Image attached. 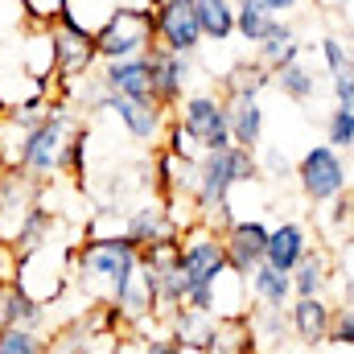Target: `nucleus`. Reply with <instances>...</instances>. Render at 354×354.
Here are the masks:
<instances>
[{
  "label": "nucleus",
  "instance_id": "1",
  "mask_svg": "<svg viewBox=\"0 0 354 354\" xmlns=\"http://www.w3.org/2000/svg\"><path fill=\"white\" fill-rule=\"evenodd\" d=\"M140 276V248L128 235H87L71 248V284L115 301Z\"/></svg>",
  "mask_w": 354,
  "mask_h": 354
},
{
  "label": "nucleus",
  "instance_id": "2",
  "mask_svg": "<svg viewBox=\"0 0 354 354\" xmlns=\"http://www.w3.org/2000/svg\"><path fill=\"white\" fill-rule=\"evenodd\" d=\"M75 128H79V111L62 99H50L41 120L29 132H21L12 149L4 153V169H21L37 181H50L54 174H62V157H66Z\"/></svg>",
  "mask_w": 354,
  "mask_h": 354
},
{
  "label": "nucleus",
  "instance_id": "3",
  "mask_svg": "<svg viewBox=\"0 0 354 354\" xmlns=\"http://www.w3.org/2000/svg\"><path fill=\"white\" fill-rule=\"evenodd\" d=\"M256 177H260V157L252 149L231 145V149H218V153H202L198 157V177H194V194H189L198 223H206L218 206H227L235 185H248Z\"/></svg>",
  "mask_w": 354,
  "mask_h": 354
},
{
  "label": "nucleus",
  "instance_id": "4",
  "mask_svg": "<svg viewBox=\"0 0 354 354\" xmlns=\"http://www.w3.org/2000/svg\"><path fill=\"white\" fill-rule=\"evenodd\" d=\"M157 46L153 33V8L136 4H115V12L95 29V54L99 62H120V58H140Z\"/></svg>",
  "mask_w": 354,
  "mask_h": 354
},
{
  "label": "nucleus",
  "instance_id": "5",
  "mask_svg": "<svg viewBox=\"0 0 354 354\" xmlns=\"http://www.w3.org/2000/svg\"><path fill=\"white\" fill-rule=\"evenodd\" d=\"M46 41H50V71H54L50 79H58L62 91L99 66L95 33L83 29V25H79L75 17H66V12H58V17L46 25Z\"/></svg>",
  "mask_w": 354,
  "mask_h": 354
},
{
  "label": "nucleus",
  "instance_id": "6",
  "mask_svg": "<svg viewBox=\"0 0 354 354\" xmlns=\"http://www.w3.org/2000/svg\"><path fill=\"white\" fill-rule=\"evenodd\" d=\"M174 124L189 136L198 153L231 149V124H227V99L218 91H189L174 107Z\"/></svg>",
  "mask_w": 354,
  "mask_h": 354
},
{
  "label": "nucleus",
  "instance_id": "7",
  "mask_svg": "<svg viewBox=\"0 0 354 354\" xmlns=\"http://www.w3.org/2000/svg\"><path fill=\"white\" fill-rule=\"evenodd\" d=\"M292 177H297L301 198L313 202V206H330L334 198L351 194V169H346V157H342L338 149H330L326 140H322V145H309V149L301 153V161H297Z\"/></svg>",
  "mask_w": 354,
  "mask_h": 354
},
{
  "label": "nucleus",
  "instance_id": "8",
  "mask_svg": "<svg viewBox=\"0 0 354 354\" xmlns=\"http://www.w3.org/2000/svg\"><path fill=\"white\" fill-rule=\"evenodd\" d=\"M177 272L185 280V292L198 288H214L218 276L227 272V252H223V235L194 223L189 231L177 235Z\"/></svg>",
  "mask_w": 354,
  "mask_h": 354
},
{
  "label": "nucleus",
  "instance_id": "9",
  "mask_svg": "<svg viewBox=\"0 0 354 354\" xmlns=\"http://www.w3.org/2000/svg\"><path fill=\"white\" fill-rule=\"evenodd\" d=\"M153 33H157L161 50L185 54V58H194L206 46L198 12H194V0H161V4H153Z\"/></svg>",
  "mask_w": 354,
  "mask_h": 354
},
{
  "label": "nucleus",
  "instance_id": "10",
  "mask_svg": "<svg viewBox=\"0 0 354 354\" xmlns=\"http://www.w3.org/2000/svg\"><path fill=\"white\" fill-rule=\"evenodd\" d=\"M107 111L120 120V128H124L136 145H149L153 153L161 149V136H165V128H169V120H174L157 99H120V95H111V99H107Z\"/></svg>",
  "mask_w": 354,
  "mask_h": 354
},
{
  "label": "nucleus",
  "instance_id": "11",
  "mask_svg": "<svg viewBox=\"0 0 354 354\" xmlns=\"http://www.w3.org/2000/svg\"><path fill=\"white\" fill-rule=\"evenodd\" d=\"M264 248H268V223L264 218H235L223 231V252H227V268L235 276H252V268L264 264Z\"/></svg>",
  "mask_w": 354,
  "mask_h": 354
},
{
  "label": "nucleus",
  "instance_id": "12",
  "mask_svg": "<svg viewBox=\"0 0 354 354\" xmlns=\"http://www.w3.org/2000/svg\"><path fill=\"white\" fill-rule=\"evenodd\" d=\"M149 66H153V99L174 115V107L189 95V83H194V58L153 46L149 50Z\"/></svg>",
  "mask_w": 354,
  "mask_h": 354
},
{
  "label": "nucleus",
  "instance_id": "13",
  "mask_svg": "<svg viewBox=\"0 0 354 354\" xmlns=\"http://www.w3.org/2000/svg\"><path fill=\"white\" fill-rule=\"evenodd\" d=\"M334 301L330 297H292L288 301V330L305 351H322L330 338Z\"/></svg>",
  "mask_w": 354,
  "mask_h": 354
},
{
  "label": "nucleus",
  "instance_id": "14",
  "mask_svg": "<svg viewBox=\"0 0 354 354\" xmlns=\"http://www.w3.org/2000/svg\"><path fill=\"white\" fill-rule=\"evenodd\" d=\"M46 181L21 174V169H0V239L8 243V235L17 231V223L25 218L29 206L41 202Z\"/></svg>",
  "mask_w": 354,
  "mask_h": 354
},
{
  "label": "nucleus",
  "instance_id": "15",
  "mask_svg": "<svg viewBox=\"0 0 354 354\" xmlns=\"http://www.w3.org/2000/svg\"><path fill=\"white\" fill-rule=\"evenodd\" d=\"M95 79L107 95H120V99H153V66H149V54L140 58H120V62H99L95 66Z\"/></svg>",
  "mask_w": 354,
  "mask_h": 354
},
{
  "label": "nucleus",
  "instance_id": "16",
  "mask_svg": "<svg viewBox=\"0 0 354 354\" xmlns=\"http://www.w3.org/2000/svg\"><path fill=\"white\" fill-rule=\"evenodd\" d=\"M124 235L136 243V248H153V243H165V239H177L181 227L169 214V202L165 198H153V202H140L136 210H128L124 218Z\"/></svg>",
  "mask_w": 354,
  "mask_h": 354
},
{
  "label": "nucleus",
  "instance_id": "17",
  "mask_svg": "<svg viewBox=\"0 0 354 354\" xmlns=\"http://www.w3.org/2000/svg\"><path fill=\"white\" fill-rule=\"evenodd\" d=\"M58 223H62V218H58V210H50L46 202L29 206V210H25V218L17 223V231L8 235V252H12L17 260H25V256H33V252L50 248V243H54Z\"/></svg>",
  "mask_w": 354,
  "mask_h": 354
},
{
  "label": "nucleus",
  "instance_id": "18",
  "mask_svg": "<svg viewBox=\"0 0 354 354\" xmlns=\"http://www.w3.org/2000/svg\"><path fill=\"white\" fill-rule=\"evenodd\" d=\"M309 248H313V243H309V231H305V223H297V218H284V223L268 227L264 264L276 268V272H292V268L301 264V256H305Z\"/></svg>",
  "mask_w": 354,
  "mask_h": 354
},
{
  "label": "nucleus",
  "instance_id": "19",
  "mask_svg": "<svg viewBox=\"0 0 354 354\" xmlns=\"http://www.w3.org/2000/svg\"><path fill=\"white\" fill-rule=\"evenodd\" d=\"M0 330H46V305L33 301L21 280H0Z\"/></svg>",
  "mask_w": 354,
  "mask_h": 354
},
{
  "label": "nucleus",
  "instance_id": "20",
  "mask_svg": "<svg viewBox=\"0 0 354 354\" xmlns=\"http://www.w3.org/2000/svg\"><path fill=\"white\" fill-rule=\"evenodd\" d=\"M292 276V297H326L338 268H334V252L330 248H309L301 256V264L288 272Z\"/></svg>",
  "mask_w": 354,
  "mask_h": 354
},
{
  "label": "nucleus",
  "instance_id": "21",
  "mask_svg": "<svg viewBox=\"0 0 354 354\" xmlns=\"http://www.w3.org/2000/svg\"><path fill=\"white\" fill-rule=\"evenodd\" d=\"M297 58H305V41L297 37V25H292L288 17H276L272 33L256 46V62H264L268 71L276 75L280 66H288V62H297Z\"/></svg>",
  "mask_w": 354,
  "mask_h": 354
},
{
  "label": "nucleus",
  "instance_id": "22",
  "mask_svg": "<svg viewBox=\"0 0 354 354\" xmlns=\"http://www.w3.org/2000/svg\"><path fill=\"white\" fill-rule=\"evenodd\" d=\"M227 124H231V145L260 153L264 145V103L260 99H227Z\"/></svg>",
  "mask_w": 354,
  "mask_h": 354
},
{
  "label": "nucleus",
  "instance_id": "23",
  "mask_svg": "<svg viewBox=\"0 0 354 354\" xmlns=\"http://www.w3.org/2000/svg\"><path fill=\"white\" fill-rule=\"evenodd\" d=\"M165 326H169V338H174L181 351H206V342H210L218 317L198 313V309H189V305H177V309L165 313Z\"/></svg>",
  "mask_w": 354,
  "mask_h": 354
},
{
  "label": "nucleus",
  "instance_id": "24",
  "mask_svg": "<svg viewBox=\"0 0 354 354\" xmlns=\"http://www.w3.org/2000/svg\"><path fill=\"white\" fill-rule=\"evenodd\" d=\"M202 354H260V338L252 330V317L239 313V317H218L210 342Z\"/></svg>",
  "mask_w": 354,
  "mask_h": 354
},
{
  "label": "nucleus",
  "instance_id": "25",
  "mask_svg": "<svg viewBox=\"0 0 354 354\" xmlns=\"http://www.w3.org/2000/svg\"><path fill=\"white\" fill-rule=\"evenodd\" d=\"M248 297H252V305H264V309H288V301H292V276L276 272V268H268V264L252 268Z\"/></svg>",
  "mask_w": 354,
  "mask_h": 354
},
{
  "label": "nucleus",
  "instance_id": "26",
  "mask_svg": "<svg viewBox=\"0 0 354 354\" xmlns=\"http://www.w3.org/2000/svg\"><path fill=\"white\" fill-rule=\"evenodd\" d=\"M268 87H272V71L264 62H256V58L235 62L223 75V99H260Z\"/></svg>",
  "mask_w": 354,
  "mask_h": 354
},
{
  "label": "nucleus",
  "instance_id": "27",
  "mask_svg": "<svg viewBox=\"0 0 354 354\" xmlns=\"http://www.w3.org/2000/svg\"><path fill=\"white\" fill-rule=\"evenodd\" d=\"M194 12H198L206 41L223 46L235 37V0H194Z\"/></svg>",
  "mask_w": 354,
  "mask_h": 354
},
{
  "label": "nucleus",
  "instance_id": "28",
  "mask_svg": "<svg viewBox=\"0 0 354 354\" xmlns=\"http://www.w3.org/2000/svg\"><path fill=\"white\" fill-rule=\"evenodd\" d=\"M276 25V12L264 0H235V37L248 46H260Z\"/></svg>",
  "mask_w": 354,
  "mask_h": 354
},
{
  "label": "nucleus",
  "instance_id": "29",
  "mask_svg": "<svg viewBox=\"0 0 354 354\" xmlns=\"http://www.w3.org/2000/svg\"><path fill=\"white\" fill-rule=\"evenodd\" d=\"M272 87L280 91L284 99H292V103H309L317 95V71L305 58H297V62H288V66H280L272 75Z\"/></svg>",
  "mask_w": 354,
  "mask_h": 354
},
{
  "label": "nucleus",
  "instance_id": "30",
  "mask_svg": "<svg viewBox=\"0 0 354 354\" xmlns=\"http://www.w3.org/2000/svg\"><path fill=\"white\" fill-rule=\"evenodd\" d=\"M248 317H252L256 338L268 342V346H276V342H284L292 334L288 330V309H264V305H256V309H248Z\"/></svg>",
  "mask_w": 354,
  "mask_h": 354
},
{
  "label": "nucleus",
  "instance_id": "31",
  "mask_svg": "<svg viewBox=\"0 0 354 354\" xmlns=\"http://www.w3.org/2000/svg\"><path fill=\"white\" fill-rule=\"evenodd\" d=\"M87 145H91V128L79 120V128L71 132V145H66V157H62V174L75 177L79 185H87Z\"/></svg>",
  "mask_w": 354,
  "mask_h": 354
},
{
  "label": "nucleus",
  "instance_id": "32",
  "mask_svg": "<svg viewBox=\"0 0 354 354\" xmlns=\"http://www.w3.org/2000/svg\"><path fill=\"white\" fill-rule=\"evenodd\" d=\"M326 145L338 149V153H354V120L346 115V107H338V103L326 115Z\"/></svg>",
  "mask_w": 354,
  "mask_h": 354
},
{
  "label": "nucleus",
  "instance_id": "33",
  "mask_svg": "<svg viewBox=\"0 0 354 354\" xmlns=\"http://www.w3.org/2000/svg\"><path fill=\"white\" fill-rule=\"evenodd\" d=\"M326 346H334V351H354V301L334 305V322H330Z\"/></svg>",
  "mask_w": 354,
  "mask_h": 354
},
{
  "label": "nucleus",
  "instance_id": "34",
  "mask_svg": "<svg viewBox=\"0 0 354 354\" xmlns=\"http://www.w3.org/2000/svg\"><path fill=\"white\" fill-rule=\"evenodd\" d=\"M0 354H46L41 330H0Z\"/></svg>",
  "mask_w": 354,
  "mask_h": 354
},
{
  "label": "nucleus",
  "instance_id": "35",
  "mask_svg": "<svg viewBox=\"0 0 354 354\" xmlns=\"http://www.w3.org/2000/svg\"><path fill=\"white\" fill-rule=\"evenodd\" d=\"M317 50H322V66H326V75H338V71L354 66L351 50H346V41H342L338 33H326V37L317 41Z\"/></svg>",
  "mask_w": 354,
  "mask_h": 354
},
{
  "label": "nucleus",
  "instance_id": "36",
  "mask_svg": "<svg viewBox=\"0 0 354 354\" xmlns=\"http://www.w3.org/2000/svg\"><path fill=\"white\" fill-rule=\"evenodd\" d=\"M21 8L29 12V21H37V25L46 29V25L66 8V0H21Z\"/></svg>",
  "mask_w": 354,
  "mask_h": 354
},
{
  "label": "nucleus",
  "instance_id": "37",
  "mask_svg": "<svg viewBox=\"0 0 354 354\" xmlns=\"http://www.w3.org/2000/svg\"><path fill=\"white\" fill-rule=\"evenodd\" d=\"M330 95H334V103H351L354 99V66L330 75Z\"/></svg>",
  "mask_w": 354,
  "mask_h": 354
},
{
  "label": "nucleus",
  "instance_id": "38",
  "mask_svg": "<svg viewBox=\"0 0 354 354\" xmlns=\"http://www.w3.org/2000/svg\"><path fill=\"white\" fill-rule=\"evenodd\" d=\"M256 157H260V174H268V177L288 174V157L280 149H268V153H256Z\"/></svg>",
  "mask_w": 354,
  "mask_h": 354
},
{
  "label": "nucleus",
  "instance_id": "39",
  "mask_svg": "<svg viewBox=\"0 0 354 354\" xmlns=\"http://www.w3.org/2000/svg\"><path fill=\"white\" fill-rule=\"evenodd\" d=\"M140 354H181V346H177L169 334H153V338H145Z\"/></svg>",
  "mask_w": 354,
  "mask_h": 354
},
{
  "label": "nucleus",
  "instance_id": "40",
  "mask_svg": "<svg viewBox=\"0 0 354 354\" xmlns=\"http://www.w3.org/2000/svg\"><path fill=\"white\" fill-rule=\"evenodd\" d=\"M17 276V256L8 252V243L0 239V280H12Z\"/></svg>",
  "mask_w": 354,
  "mask_h": 354
},
{
  "label": "nucleus",
  "instance_id": "41",
  "mask_svg": "<svg viewBox=\"0 0 354 354\" xmlns=\"http://www.w3.org/2000/svg\"><path fill=\"white\" fill-rule=\"evenodd\" d=\"M264 4L276 12V17H288V12H297V4H301V0H264Z\"/></svg>",
  "mask_w": 354,
  "mask_h": 354
},
{
  "label": "nucleus",
  "instance_id": "42",
  "mask_svg": "<svg viewBox=\"0 0 354 354\" xmlns=\"http://www.w3.org/2000/svg\"><path fill=\"white\" fill-rule=\"evenodd\" d=\"M342 41H346V50H351V62H354V25L346 29V37H342Z\"/></svg>",
  "mask_w": 354,
  "mask_h": 354
},
{
  "label": "nucleus",
  "instance_id": "43",
  "mask_svg": "<svg viewBox=\"0 0 354 354\" xmlns=\"http://www.w3.org/2000/svg\"><path fill=\"white\" fill-rule=\"evenodd\" d=\"M338 107H346V115L354 120V99H351V103H338Z\"/></svg>",
  "mask_w": 354,
  "mask_h": 354
},
{
  "label": "nucleus",
  "instance_id": "44",
  "mask_svg": "<svg viewBox=\"0 0 354 354\" xmlns=\"http://www.w3.org/2000/svg\"><path fill=\"white\" fill-rule=\"evenodd\" d=\"M4 111H8V99H4V95H0V120H4Z\"/></svg>",
  "mask_w": 354,
  "mask_h": 354
}]
</instances>
